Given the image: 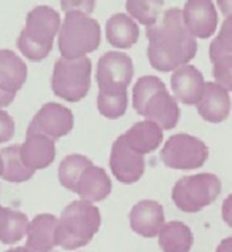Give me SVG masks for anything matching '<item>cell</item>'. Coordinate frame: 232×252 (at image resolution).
I'll use <instances>...</instances> for the list:
<instances>
[{
    "label": "cell",
    "mask_w": 232,
    "mask_h": 252,
    "mask_svg": "<svg viewBox=\"0 0 232 252\" xmlns=\"http://www.w3.org/2000/svg\"><path fill=\"white\" fill-rule=\"evenodd\" d=\"M148 61L156 70L174 72L196 56V37L188 31L180 8H169L159 21L147 28Z\"/></svg>",
    "instance_id": "obj_1"
},
{
    "label": "cell",
    "mask_w": 232,
    "mask_h": 252,
    "mask_svg": "<svg viewBox=\"0 0 232 252\" xmlns=\"http://www.w3.org/2000/svg\"><path fill=\"white\" fill-rule=\"evenodd\" d=\"M61 16L51 6L40 5L32 8L18 37L19 51L30 61H42L50 55L54 37L61 31Z\"/></svg>",
    "instance_id": "obj_2"
},
{
    "label": "cell",
    "mask_w": 232,
    "mask_h": 252,
    "mask_svg": "<svg viewBox=\"0 0 232 252\" xmlns=\"http://www.w3.org/2000/svg\"><path fill=\"white\" fill-rule=\"evenodd\" d=\"M101 211L92 203L77 200L64 208L57 225V244L65 251L86 246L101 230Z\"/></svg>",
    "instance_id": "obj_3"
},
{
    "label": "cell",
    "mask_w": 232,
    "mask_h": 252,
    "mask_svg": "<svg viewBox=\"0 0 232 252\" xmlns=\"http://www.w3.org/2000/svg\"><path fill=\"white\" fill-rule=\"evenodd\" d=\"M101 45V26L89 13L70 10L59 31V51L65 59L88 58Z\"/></svg>",
    "instance_id": "obj_4"
},
{
    "label": "cell",
    "mask_w": 232,
    "mask_h": 252,
    "mask_svg": "<svg viewBox=\"0 0 232 252\" xmlns=\"http://www.w3.org/2000/svg\"><path fill=\"white\" fill-rule=\"evenodd\" d=\"M221 193L220 177L211 172L184 176L172 189V200L183 212H199L213 203Z\"/></svg>",
    "instance_id": "obj_5"
},
{
    "label": "cell",
    "mask_w": 232,
    "mask_h": 252,
    "mask_svg": "<svg viewBox=\"0 0 232 252\" xmlns=\"http://www.w3.org/2000/svg\"><path fill=\"white\" fill-rule=\"evenodd\" d=\"M91 59H57L52 70L51 86L54 94L69 102H78L91 88Z\"/></svg>",
    "instance_id": "obj_6"
},
{
    "label": "cell",
    "mask_w": 232,
    "mask_h": 252,
    "mask_svg": "<svg viewBox=\"0 0 232 252\" xmlns=\"http://www.w3.org/2000/svg\"><path fill=\"white\" fill-rule=\"evenodd\" d=\"M208 158V147L204 141L191 134H175L165 141L161 150V160L172 169H197Z\"/></svg>",
    "instance_id": "obj_7"
},
{
    "label": "cell",
    "mask_w": 232,
    "mask_h": 252,
    "mask_svg": "<svg viewBox=\"0 0 232 252\" xmlns=\"http://www.w3.org/2000/svg\"><path fill=\"white\" fill-rule=\"evenodd\" d=\"M134 75L130 56L121 51H108L99 59L97 83L101 93H128Z\"/></svg>",
    "instance_id": "obj_8"
},
{
    "label": "cell",
    "mask_w": 232,
    "mask_h": 252,
    "mask_svg": "<svg viewBox=\"0 0 232 252\" xmlns=\"http://www.w3.org/2000/svg\"><path fill=\"white\" fill-rule=\"evenodd\" d=\"M72 128H74L72 110L64 107L62 104L46 102L30 120L27 131L38 132V134L51 137L52 141H57V139L67 136Z\"/></svg>",
    "instance_id": "obj_9"
},
{
    "label": "cell",
    "mask_w": 232,
    "mask_h": 252,
    "mask_svg": "<svg viewBox=\"0 0 232 252\" xmlns=\"http://www.w3.org/2000/svg\"><path fill=\"white\" fill-rule=\"evenodd\" d=\"M110 168L119 182L134 184L143 176L145 157L132 149L124 134H121L111 145Z\"/></svg>",
    "instance_id": "obj_10"
},
{
    "label": "cell",
    "mask_w": 232,
    "mask_h": 252,
    "mask_svg": "<svg viewBox=\"0 0 232 252\" xmlns=\"http://www.w3.org/2000/svg\"><path fill=\"white\" fill-rule=\"evenodd\" d=\"M183 19L196 38H208L218 28L216 5L210 0H189L183 6Z\"/></svg>",
    "instance_id": "obj_11"
},
{
    "label": "cell",
    "mask_w": 232,
    "mask_h": 252,
    "mask_svg": "<svg viewBox=\"0 0 232 252\" xmlns=\"http://www.w3.org/2000/svg\"><path fill=\"white\" fill-rule=\"evenodd\" d=\"M207 82L204 80L202 72L191 64H184L172 72L170 86L174 97L186 105H197L205 91Z\"/></svg>",
    "instance_id": "obj_12"
},
{
    "label": "cell",
    "mask_w": 232,
    "mask_h": 252,
    "mask_svg": "<svg viewBox=\"0 0 232 252\" xmlns=\"http://www.w3.org/2000/svg\"><path fill=\"white\" fill-rule=\"evenodd\" d=\"M130 228L143 238H155L165 225L164 209L157 201L142 200L134 204L129 214Z\"/></svg>",
    "instance_id": "obj_13"
},
{
    "label": "cell",
    "mask_w": 232,
    "mask_h": 252,
    "mask_svg": "<svg viewBox=\"0 0 232 252\" xmlns=\"http://www.w3.org/2000/svg\"><path fill=\"white\" fill-rule=\"evenodd\" d=\"M59 219L52 214H38L30 220L26 246L34 252H54L57 244Z\"/></svg>",
    "instance_id": "obj_14"
},
{
    "label": "cell",
    "mask_w": 232,
    "mask_h": 252,
    "mask_svg": "<svg viewBox=\"0 0 232 252\" xmlns=\"http://www.w3.org/2000/svg\"><path fill=\"white\" fill-rule=\"evenodd\" d=\"M56 157V141L51 137L38 134V132L27 131L26 141L21 145L23 163L32 171L45 169L54 161Z\"/></svg>",
    "instance_id": "obj_15"
},
{
    "label": "cell",
    "mask_w": 232,
    "mask_h": 252,
    "mask_svg": "<svg viewBox=\"0 0 232 252\" xmlns=\"http://www.w3.org/2000/svg\"><path fill=\"white\" fill-rule=\"evenodd\" d=\"M142 117H145V120H150L161 126L164 131L172 129L180 120V107L177 104V99L165 88L162 91H157L147 102Z\"/></svg>",
    "instance_id": "obj_16"
},
{
    "label": "cell",
    "mask_w": 232,
    "mask_h": 252,
    "mask_svg": "<svg viewBox=\"0 0 232 252\" xmlns=\"http://www.w3.org/2000/svg\"><path fill=\"white\" fill-rule=\"evenodd\" d=\"M197 112L205 122L221 123L231 114V97L229 91L221 88L215 82L205 85V91L201 101L197 102Z\"/></svg>",
    "instance_id": "obj_17"
},
{
    "label": "cell",
    "mask_w": 232,
    "mask_h": 252,
    "mask_svg": "<svg viewBox=\"0 0 232 252\" xmlns=\"http://www.w3.org/2000/svg\"><path fill=\"white\" fill-rule=\"evenodd\" d=\"M75 193L81 198L83 201H88V203L105 200V198L111 193L110 176L105 172L103 168L91 164V166L83 172Z\"/></svg>",
    "instance_id": "obj_18"
},
{
    "label": "cell",
    "mask_w": 232,
    "mask_h": 252,
    "mask_svg": "<svg viewBox=\"0 0 232 252\" xmlns=\"http://www.w3.org/2000/svg\"><path fill=\"white\" fill-rule=\"evenodd\" d=\"M162 134H164V129L161 126H157L156 123L150 120H143V122L135 123L134 126H130V128L124 132V137L132 149L145 157L161 145Z\"/></svg>",
    "instance_id": "obj_19"
},
{
    "label": "cell",
    "mask_w": 232,
    "mask_h": 252,
    "mask_svg": "<svg viewBox=\"0 0 232 252\" xmlns=\"http://www.w3.org/2000/svg\"><path fill=\"white\" fill-rule=\"evenodd\" d=\"M27 80V65L11 50H0V88L16 93Z\"/></svg>",
    "instance_id": "obj_20"
},
{
    "label": "cell",
    "mask_w": 232,
    "mask_h": 252,
    "mask_svg": "<svg viewBox=\"0 0 232 252\" xmlns=\"http://www.w3.org/2000/svg\"><path fill=\"white\" fill-rule=\"evenodd\" d=\"M105 34L110 45L116 48H130L138 40V24L126 13H116L111 16L107 26H105Z\"/></svg>",
    "instance_id": "obj_21"
},
{
    "label": "cell",
    "mask_w": 232,
    "mask_h": 252,
    "mask_svg": "<svg viewBox=\"0 0 232 252\" xmlns=\"http://www.w3.org/2000/svg\"><path fill=\"white\" fill-rule=\"evenodd\" d=\"M157 236L159 246L164 252H189L194 243L193 231L180 220L167 222Z\"/></svg>",
    "instance_id": "obj_22"
},
{
    "label": "cell",
    "mask_w": 232,
    "mask_h": 252,
    "mask_svg": "<svg viewBox=\"0 0 232 252\" xmlns=\"http://www.w3.org/2000/svg\"><path fill=\"white\" fill-rule=\"evenodd\" d=\"M30 220L24 212L11 208H2L0 212V241L3 244H15L27 235Z\"/></svg>",
    "instance_id": "obj_23"
},
{
    "label": "cell",
    "mask_w": 232,
    "mask_h": 252,
    "mask_svg": "<svg viewBox=\"0 0 232 252\" xmlns=\"http://www.w3.org/2000/svg\"><path fill=\"white\" fill-rule=\"evenodd\" d=\"M0 160H2V179H5L6 182H26L34 176V171L23 163L21 145L15 144L2 149Z\"/></svg>",
    "instance_id": "obj_24"
},
{
    "label": "cell",
    "mask_w": 232,
    "mask_h": 252,
    "mask_svg": "<svg viewBox=\"0 0 232 252\" xmlns=\"http://www.w3.org/2000/svg\"><path fill=\"white\" fill-rule=\"evenodd\" d=\"M91 164H94L88 157L79 155V154H72L67 155L59 164V182L62 184V187H65L70 191H75L78 187V182L81 179L83 172L88 169Z\"/></svg>",
    "instance_id": "obj_25"
},
{
    "label": "cell",
    "mask_w": 232,
    "mask_h": 252,
    "mask_svg": "<svg viewBox=\"0 0 232 252\" xmlns=\"http://www.w3.org/2000/svg\"><path fill=\"white\" fill-rule=\"evenodd\" d=\"M162 6L164 2L161 0H128L126 2L129 16L147 28H151L159 21V18L162 16Z\"/></svg>",
    "instance_id": "obj_26"
},
{
    "label": "cell",
    "mask_w": 232,
    "mask_h": 252,
    "mask_svg": "<svg viewBox=\"0 0 232 252\" xmlns=\"http://www.w3.org/2000/svg\"><path fill=\"white\" fill-rule=\"evenodd\" d=\"M165 90V85L159 77L156 75H145L137 80L134 91H132V104L138 115H142L145 105L153 97L157 91Z\"/></svg>",
    "instance_id": "obj_27"
},
{
    "label": "cell",
    "mask_w": 232,
    "mask_h": 252,
    "mask_svg": "<svg viewBox=\"0 0 232 252\" xmlns=\"http://www.w3.org/2000/svg\"><path fill=\"white\" fill-rule=\"evenodd\" d=\"M99 112L110 120H115L126 114L128 109V93H101L97 94Z\"/></svg>",
    "instance_id": "obj_28"
},
{
    "label": "cell",
    "mask_w": 232,
    "mask_h": 252,
    "mask_svg": "<svg viewBox=\"0 0 232 252\" xmlns=\"http://www.w3.org/2000/svg\"><path fill=\"white\" fill-rule=\"evenodd\" d=\"M210 61L223 56H232V18H224L221 29L210 43Z\"/></svg>",
    "instance_id": "obj_29"
},
{
    "label": "cell",
    "mask_w": 232,
    "mask_h": 252,
    "mask_svg": "<svg viewBox=\"0 0 232 252\" xmlns=\"http://www.w3.org/2000/svg\"><path fill=\"white\" fill-rule=\"evenodd\" d=\"M213 64V78L215 83H218L226 91H232V56L218 58Z\"/></svg>",
    "instance_id": "obj_30"
},
{
    "label": "cell",
    "mask_w": 232,
    "mask_h": 252,
    "mask_svg": "<svg viewBox=\"0 0 232 252\" xmlns=\"http://www.w3.org/2000/svg\"><path fill=\"white\" fill-rule=\"evenodd\" d=\"M15 134V120L8 112L0 109V144L10 141Z\"/></svg>",
    "instance_id": "obj_31"
},
{
    "label": "cell",
    "mask_w": 232,
    "mask_h": 252,
    "mask_svg": "<svg viewBox=\"0 0 232 252\" xmlns=\"http://www.w3.org/2000/svg\"><path fill=\"white\" fill-rule=\"evenodd\" d=\"M62 10L64 11H70V10H77V11H84V13H92V10H94V3L92 2H86V0H83V2H62Z\"/></svg>",
    "instance_id": "obj_32"
},
{
    "label": "cell",
    "mask_w": 232,
    "mask_h": 252,
    "mask_svg": "<svg viewBox=\"0 0 232 252\" xmlns=\"http://www.w3.org/2000/svg\"><path fill=\"white\" fill-rule=\"evenodd\" d=\"M221 216H223V220L226 222L229 227H232V193L228 195L226 200L223 201Z\"/></svg>",
    "instance_id": "obj_33"
},
{
    "label": "cell",
    "mask_w": 232,
    "mask_h": 252,
    "mask_svg": "<svg viewBox=\"0 0 232 252\" xmlns=\"http://www.w3.org/2000/svg\"><path fill=\"white\" fill-rule=\"evenodd\" d=\"M15 93H11V91H6L3 88H0V109H3V107H8V105L15 101Z\"/></svg>",
    "instance_id": "obj_34"
},
{
    "label": "cell",
    "mask_w": 232,
    "mask_h": 252,
    "mask_svg": "<svg viewBox=\"0 0 232 252\" xmlns=\"http://www.w3.org/2000/svg\"><path fill=\"white\" fill-rule=\"evenodd\" d=\"M216 6L221 10V13L226 18H232V0H220Z\"/></svg>",
    "instance_id": "obj_35"
},
{
    "label": "cell",
    "mask_w": 232,
    "mask_h": 252,
    "mask_svg": "<svg viewBox=\"0 0 232 252\" xmlns=\"http://www.w3.org/2000/svg\"><path fill=\"white\" fill-rule=\"evenodd\" d=\"M215 252H232V236L224 238V240L218 244V248Z\"/></svg>",
    "instance_id": "obj_36"
},
{
    "label": "cell",
    "mask_w": 232,
    "mask_h": 252,
    "mask_svg": "<svg viewBox=\"0 0 232 252\" xmlns=\"http://www.w3.org/2000/svg\"><path fill=\"white\" fill-rule=\"evenodd\" d=\"M5 252H24V248H15V249H10V251H5Z\"/></svg>",
    "instance_id": "obj_37"
},
{
    "label": "cell",
    "mask_w": 232,
    "mask_h": 252,
    "mask_svg": "<svg viewBox=\"0 0 232 252\" xmlns=\"http://www.w3.org/2000/svg\"><path fill=\"white\" fill-rule=\"evenodd\" d=\"M0 177H2V160H0Z\"/></svg>",
    "instance_id": "obj_38"
},
{
    "label": "cell",
    "mask_w": 232,
    "mask_h": 252,
    "mask_svg": "<svg viewBox=\"0 0 232 252\" xmlns=\"http://www.w3.org/2000/svg\"><path fill=\"white\" fill-rule=\"evenodd\" d=\"M2 208H3V206H0V212H2Z\"/></svg>",
    "instance_id": "obj_39"
}]
</instances>
